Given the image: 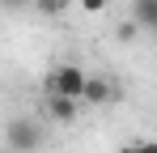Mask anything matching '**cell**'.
Segmentation results:
<instances>
[{
  "mask_svg": "<svg viewBox=\"0 0 157 153\" xmlns=\"http://www.w3.org/2000/svg\"><path fill=\"white\" fill-rule=\"evenodd\" d=\"M4 145L13 153H38L43 149V124L30 119V115H17L4 124Z\"/></svg>",
  "mask_w": 157,
  "mask_h": 153,
  "instance_id": "obj_1",
  "label": "cell"
},
{
  "mask_svg": "<svg viewBox=\"0 0 157 153\" xmlns=\"http://www.w3.org/2000/svg\"><path fill=\"white\" fill-rule=\"evenodd\" d=\"M81 85H85L81 64H55L47 73V94H55V98H81Z\"/></svg>",
  "mask_w": 157,
  "mask_h": 153,
  "instance_id": "obj_2",
  "label": "cell"
},
{
  "mask_svg": "<svg viewBox=\"0 0 157 153\" xmlns=\"http://www.w3.org/2000/svg\"><path fill=\"white\" fill-rule=\"evenodd\" d=\"M110 98H115V81H110V76H89L85 73V85H81V98L77 102H85V106H106Z\"/></svg>",
  "mask_w": 157,
  "mask_h": 153,
  "instance_id": "obj_3",
  "label": "cell"
},
{
  "mask_svg": "<svg viewBox=\"0 0 157 153\" xmlns=\"http://www.w3.org/2000/svg\"><path fill=\"white\" fill-rule=\"evenodd\" d=\"M47 115H51L55 124H72L81 115V102L77 98H55V94H47Z\"/></svg>",
  "mask_w": 157,
  "mask_h": 153,
  "instance_id": "obj_4",
  "label": "cell"
},
{
  "mask_svg": "<svg viewBox=\"0 0 157 153\" xmlns=\"http://www.w3.org/2000/svg\"><path fill=\"white\" fill-rule=\"evenodd\" d=\"M132 26L136 30H157V0H136L132 4Z\"/></svg>",
  "mask_w": 157,
  "mask_h": 153,
  "instance_id": "obj_5",
  "label": "cell"
},
{
  "mask_svg": "<svg viewBox=\"0 0 157 153\" xmlns=\"http://www.w3.org/2000/svg\"><path fill=\"white\" fill-rule=\"evenodd\" d=\"M34 4H38V13H43V17H59V13L68 9V0H34Z\"/></svg>",
  "mask_w": 157,
  "mask_h": 153,
  "instance_id": "obj_6",
  "label": "cell"
},
{
  "mask_svg": "<svg viewBox=\"0 0 157 153\" xmlns=\"http://www.w3.org/2000/svg\"><path fill=\"white\" fill-rule=\"evenodd\" d=\"M119 153H157L153 140H136V145H128V149H119Z\"/></svg>",
  "mask_w": 157,
  "mask_h": 153,
  "instance_id": "obj_7",
  "label": "cell"
},
{
  "mask_svg": "<svg viewBox=\"0 0 157 153\" xmlns=\"http://www.w3.org/2000/svg\"><path fill=\"white\" fill-rule=\"evenodd\" d=\"M77 4L85 9V13H102V9H106V0H77Z\"/></svg>",
  "mask_w": 157,
  "mask_h": 153,
  "instance_id": "obj_8",
  "label": "cell"
},
{
  "mask_svg": "<svg viewBox=\"0 0 157 153\" xmlns=\"http://www.w3.org/2000/svg\"><path fill=\"white\" fill-rule=\"evenodd\" d=\"M136 34H140V30H136L132 22H123V26H119V38H123V43H128V38H136Z\"/></svg>",
  "mask_w": 157,
  "mask_h": 153,
  "instance_id": "obj_9",
  "label": "cell"
},
{
  "mask_svg": "<svg viewBox=\"0 0 157 153\" xmlns=\"http://www.w3.org/2000/svg\"><path fill=\"white\" fill-rule=\"evenodd\" d=\"M0 4H9V9H21V4H26V0H0Z\"/></svg>",
  "mask_w": 157,
  "mask_h": 153,
  "instance_id": "obj_10",
  "label": "cell"
}]
</instances>
